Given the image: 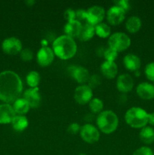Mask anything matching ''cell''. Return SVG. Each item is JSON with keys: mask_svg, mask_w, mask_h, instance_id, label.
Listing matches in <instances>:
<instances>
[{"mask_svg": "<svg viewBox=\"0 0 154 155\" xmlns=\"http://www.w3.org/2000/svg\"><path fill=\"white\" fill-rule=\"evenodd\" d=\"M23 83L17 73L5 71L0 73V100L6 104L14 103L20 98Z\"/></svg>", "mask_w": 154, "mask_h": 155, "instance_id": "cell-1", "label": "cell"}, {"mask_svg": "<svg viewBox=\"0 0 154 155\" xmlns=\"http://www.w3.org/2000/svg\"><path fill=\"white\" fill-rule=\"evenodd\" d=\"M148 124L151 126H154V112L148 114Z\"/></svg>", "mask_w": 154, "mask_h": 155, "instance_id": "cell-37", "label": "cell"}, {"mask_svg": "<svg viewBox=\"0 0 154 155\" xmlns=\"http://www.w3.org/2000/svg\"><path fill=\"white\" fill-rule=\"evenodd\" d=\"M80 136L84 142L89 144H94L100 139V133L98 129L91 124H86L81 127Z\"/></svg>", "mask_w": 154, "mask_h": 155, "instance_id": "cell-6", "label": "cell"}, {"mask_svg": "<svg viewBox=\"0 0 154 155\" xmlns=\"http://www.w3.org/2000/svg\"><path fill=\"white\" fill-rule=\"evenodd\" d=\"M68 73L77 83L83 85L88 82L91 77L88 69L82 66H69Z\"/></svg>", "mask_w": 154, "mask_h": 155, "instance_id": "cell-10", "label": "cell"}, {"mask_svg": "<svg viewBox=\"0 0 154 155\" xmlns=\"http://www.w3.org/2000/svg\"><path fill=\"white\" fill-rule=\"evenodd\" d=\"M111 33V29L108 24L105 23H101L95 26V34L98 35L101 38L110 37Z\"/></svg>", "mask_w": 154, "mask_h": 155, "instance_id": "cell-26", "label": "cell"}, {"mask_svg": "<svg viewBox=\"0 0 154 155\" xmlns=\"http://www.w3.org/2000/svg\"><path fill=\"white\" fill-rule=\"evenodd\" d=\"M24 98L32 108H38L42 102V96L39 88H30L24 93Z\"/></svg>", "mask_w": 154, "mask_h": 155, "instance_id": "cell-13", "label": "cell"}, {"mask_svg": "<svg viewBox=\"0 0 154 155\" xmlns=\"http://www.w3.org/2000/svg\"><path fill=\"white\" fill-rule=\"evenodd\" d=\"M144 74L148 80L154 82V62H150L146 65Z\"/></svg>", "mask_w": 154, "mask_h": 155, "instance_id": "cell-30", "label": "cell"}, {"mask_svg": "<svg viewBox=\"0 0 154 155\" xmlns=\"http://www.w3.org/2000/svg\"><path fill=\"white\" fill-rule=\"evenodd\" d=\"M101 72L104 77L109 80L115 78L118 73L117 64L114 61H105L101 65Z\"/></svg>", "mask_w": 154, "mask_h": 155, "instance_id": "cell-17", "label": "cell"}, {"mask_svg": "<svg viewBox=\"0 0 154 155\" xmlns=\"http://www.w3.org/2000/svg\"><path fill=\"white\" fill-rule=\"evenodd\" d=\"M54 53L52 48L48 46H42L38 51L36 60L41 67H48L52 64L54 59Z\"/></svg>", "mask_w": 154, "mask_h": 155, "instance_id": "cell-11", "label": "cell"}, {"mask_svg": "<svg viewBox=\"0 0 154 155\" xmlns=\"http://www.w3.org/2000/svg\"><path fill=\"white\" fill-rule=\"evenodd\" d=\"M98 129L104 134H111L119 126V118L116 113L112 110H103L97 117Z\"/></svg>", "mask_w": 154, "mask_h": 155, "instance_id": "cell-3", "label": "cell"}, {"mask_svg": "<svg viewBox=\"0 0 154 155\" xmlns=\"http://www.w3.org/2000/svg\"><path fill=\"white\" fill-rule=\"evenodd\" d=\"M86 12H87L86 23H88L95 27L102 23V21L105 17V10L104 8L99 5L91 6L88 10H86Z\"/></svg>", "mask_w": 154, "mask_h": 155, "instance_id": "cell-9", "label": "cell"}, {"mask_svg": "<svg viewBox=\"0 0 154 155\" xmlns=\"http://www.w3.org/2000/svg\"><path fill=\"white\" fill-rule=\"evenodd\" d=\"M132 155H154L153 151L147 146H143L137 148L134 151Z\"/></svg>", "mask_w": 154, "mask_h": 155, "instance_id": "cell-32", "label": "cell"}, {"mask_svg": "<svg viewBox=\"0 0 154 155\" xmlns=\"http://www.w3.org/2000/svg\"><path fill=\"white\" fill-rule=\"evenodd\" d=\"M22 42L16 37H8L4 39L2 43V48L5 54L8 55H15L21 53L23 49Z\"/></svg>", "mask_w": 154, "mask_h": 155, "instance_id": "cell-7", "label": "cell"}, {"mask_svg": "<svg viewBox=\"0 0 154 155\" xmlns=\"http://www.w3.org/2000/svg\"><path fill=\"white\" fill-rule=\"evenodd\" d=\"M125 18V12L118 6H112L107 12V22L113 26H116L123 22Z\"/></svg>", "mask_w": 154, "mask_h": 155, "instance_id": "cell-12", "label": "cell"}, {"mask_svg": "<svg viewBox=\"0 0 154 155\" xmlns=\"http://www.w3.org/2000/svg\"><path fill=\"white\" fill-rule=\"evenodd\" d=\"M20 57L24 61H30L33 58V52L30 48H24L20 53Z\"/></svg>", "mask_w": 154, "mask_h": 155, "instance_id": "cell-31", "label": "cell"}, {"mask_svg": "<svg viewBox=\"0 0 154 155\" xmlns=\"http://www.w3.org/2000/svg\"><path fill=\"white\" fill-rule=\"evenodd\" d=\"M139 137L143 144L151 145L154 142V129L147 126L143 127L140 130Z\"/></svg>", "mask_w": 154, "mask_h": 155, "instance_id": "cell-22", "label": "cell"}, {"mask_svg": "<svg viewBox=\"0 0 154 155\" xmlns=\"http://www.w3.org/2000/svg\"><path fill=\"white\" fill-rule=\"evenodd\" d=\"M153 86H154V85H153Z\"/></svg>", "mask_w": 154, "mask_h": 155, "instance_id": "cell-42", "label": "cell"}, {"mask_svg": "<svg viewBox=\"0 0 154 155\" xmlns=\"http://www.w3.org/2000/svg\"><path fill=\"white\" fill-rule=\"evenodd\" d=\"M136 92L142 99L151 100L154 98V86L146 82L140 83L137 86Z\"/></svg>", "mask_w": 154, "mask_h": 155, "instance_id": "cell-16", "label": "cell"}, {"mask_svg": "<svg viewBox=\"0 0 154 155\" xmlns=\"http://www.w3.org/2000/svg\"><path fill=\"white\" fill-rule=\"evenodd\" d=\"M134 87V80L131 75L123 74L119 75L116 80V88L122 93H128L131 92Z\"/></svg>", "mask_w": 154, "mask_h": 155, "instance_id": "cell-14", "label": "cell"}, {"mask_svg": "<svg viewBox=\"0 0 154 155\" xmlns=\"http://www.w3.org/2000/svg\"><path fill=\"white\" fill-rule=\"evenodd\" d=\"M95 34V27L91 24L86 23L82 26L79 34L77 36L79 39L82 42H87L91 39Z\"/></svg>", "mask_w": 154, "mask_h": 155, "instance_id": "cell-20", "label": "cell"}, {"mask_svg": "<svg viewBox=\"0 0 154 155\" xmlns=\"http://www.w3.org/2000/svg\"><path fill=\"white\" fill-rule=\"evenodd\" d=\"M85 120L87 122H91V121H92L94 120V116L92 114H87L85 116Z\"/></svg>", "mask_w": 154, "mask_h": 155, "instance_id": "cell-38", "label": "cell"}, {"mask_svg": "<svg viewBox=\"0 0 154 155\" xmlns=\"http://www.w3.org/2000/svg\"><path fill=\"white\" fill-rule=\"evenodd\" d=\"M52 50L54 54L62 60H68L73 57L77 51V45L73 38L66 35L58 36L54 40Z\"/></svg>", "mask_w": 154, "mask_h": 155, "instance_id": "cell-2", "label": "cell"}, {"mask_svg": "<svg viewBox=\"0 0 154 155\" xmlns=\"http://www.w3.org/2000/svg\"><path fill=\"white\" fill-rule=\"evenodd\" d=\"M125 120L132 128L142 129L148 124V113L141 107H132L125 113Z\"/></svg>", "mask_w": 154, "mask_h": 155, "instance_id": "cell-4", "label": "cell"}, {"mask_svg": "<svg viewBox=\"0 0 154 155\" xmlns=\"http://www.w3.org/2000/svg\"><path fill=\"white\" fill-rule=\"evenodd\" d=\"M74 98L78 104L84 105L90 102L93 98V91L88 85H80L75 88Z\"/></svg>", "mask_w": 154, "mask_h": 155, "instance_id": "cell-8", "label": "cell"}, {"mask_svg": "<svg viewBox=\"0 0 154 155\" xmlns=\"http://www.w3.org/2000/svg\"><path fill=\"white\" fill-rule=\"evenodd\" d=\"M16 114L12 105L6 103L0 104V124H11Z\"/></svg>", "mask_w": 154, "mask_h": 155, "instance_id": "cell-15", "label": "cell"}, {"mask_svg": "<svg viewBox=\"0 0 154 155\" xmlns=\"http://www.w3.org/2000/svg\"><path fill=\"white\" fill-rule=\"evenodd\" d=\"M27 83L30 88H37L40 83L41 77L37 71H32L28 73L26 77Z\"/></svg>", "mask_w": 154, "mask_h": 155, "instance_id": "cell-25", "label": "cell"}, {"mask_svg": "<svg viewBox=\"0 0 154 155\" xmlns=\"http://www.w3.org/2000/svg\"><path fill=\"white\" fill-rule=\"evenodd\" d=\"M88 107L92 114H99L101 112L103 111L104 108V103L102 100L98 98H94L91 100L90 102L88 103Z\"/></svg>", "mask_w": 154, "mask_h": 155, "instance_id": "cell-27", "label": "cell"}, {"mask_svg": "<svg viewBox=\"0 0 154 155\" xmlns=\"http://www.w3.org/2000/svg\"><path fill=\"white\" fill-rule=\"evenodd\" d=\"M63 16H64V19L67 22L74 21V20H75V11H74L73 9L67 8L64 12Z\"/></svg>", "mask_w": 154, "mask_h": 155, "instance_id": "cell-36", "label": "cell"}, {"mask_svg": "<svg viewBox=\"0 0 154 155\" xmlns=\"http://www.w3.org/2000/svg\"><path fill=\"white\" fill-rule=\"evenodd\" d=\"M102 83V78L98 74H94V75L91 76L89 78L88 82V86L91 88V89H95V88L98 87Z\"/></svg>", "mask_w": 154, "mask_h": 155, "instance_id": "cell-28", "label": "cell"}, {"mask_svg": "<svg viewBox=\"0 0 154 155\" xmlns=\"http://www.w3.org/2000/svg\"><path fill=\"white\" fill-rule=\"evenodd\" d=\"M123 64L125 68L129 71H139L141 65V61L138 56L134 54H128L123 58Z\"/></svg>", "mask_w": 154, "mask_h": 155, "instance_id": "cell-18", "label": "cell"}, {"mask_svg": "<svg viewBox=\"0 0 154 155\" xmlns=\"http://www.w3.org/2000/svg\"><path fill=\"white\" fill-rule=\"evenodd\" d=\"M80 130H81V127L77 123H72L69 124V127H67L68 133L71 135H76L77 133H80Z\"/></svg>", "mask_w": 154, "mask_h": 155, "instance_id": "cell-35", "label": "cell"}, {"mask_svg": "<svg viewBox=\"0 0 154 155\" xmlns=\"http://www.w3.org/2000/svg\"><path fill=\"white\" fill-rule=\"evenodd\" d=\"M141 20L137 16L130 17L125 22V28L131 33H135L138 32L141 27Z\"/></svg>", "mask_w": 154, "mask_h": 155, "instance_id": "cell-24", "label": "cell"}, {"mask_svg": "<svg viewBox=\"0 0 154 155\" xmlns=\"http://www.w3.org/2000/svg\"><path fill=\"white\" fill-rule=\"evenodd\" d=\"M79 155H86V154H85V153H80V154H79Z\"/></svg>", "mask_w": 154, "mask_h": 155, "instance_id": "cell-40", "label": "cell"}, {"mask_svg": "<svg viewBox=\"0 0 154 155\" xmlns=\"http://www.w3.org/2000/svg\"><path fill=\"white\" fill-rule=\"evenodd\" d=\"M14 110L18 115H24L30 110V106L29 103L24 98H19L13 103Z\"/></svg>", "mask_w": 154, "mask_h": 155, "instance_id": "cell-23", "label": "cell"}, {"mask_svg": "<svg viewBox=\"0 0 154 155\" xmlns=\"http://www.w3.org/2000/svg\"><path fill=\"white\" fill-rule=\"evenodd\" d=\"M75 20L79 21H84L87 20V12L85 9H77L75 11Z\"/></svg>", "mask_w": 154, "mask_h": 155, "instance_id": "cell-34", "label": "cell"}, {"mask_svg": "<svg viewBox=\"0 0 154 155\" xmlns=\"http://www.w3.org/2000/svg\"><path fill=\"white\" fill-rule=\"evenodd\" d=\"M114 4L116 6H118L120 8L123 9L125 12H127L131 8L130 2L128 0H118V1L114 2Z\"/></svg>", "mask_w": 154, "mask_h": 155, "instance_id": "cell-33", "label": "cell"}, {"mask_svg": "<svg viewBox=\"0 0 154 155\" xmlns=\"http://www.w3.org/2000/svg\"><path fill=\"white\" fill-rule=\"evenodd\" d=\"M11 126L17 132H23L28 127L29 120L24 115H16L11 122Z\"/></svg>", "mask_w": 154, "mask_h": 155, "instance_id": "cell-21", "label": "cell"}, {"mask_svg": "<svg viewBox=\"0 0 154 155\" xmlns=\"http://www.w3.org/2000/svg\"><path fill=\"white\" fill-rule=\"evenodd\" d=\"M104 57L107 61H114L118 57V52L113 48L108 47L104 51Z\"/></svg>", "mask_w": 154, "mask_h": 155, "instance_id": "cell-29", "label": "cell"}, {"mask_svg": "<svg viewBox=\"0 0 154 155\" xmlns=\"http://www.w3.org/2000/svg\"><path fill=\"white\" fill-rule=\"evenodd\" d=\"M153 154H154V151H153Z\"/></svg>", "mask_w": 154, "mask_h": 155, "instance_id": "cell-41", "label": "cell"}, {"mask_svg": "<svg viewBox=\"0 0 154 155\" xmlns=\"http://www.w3.org/2000/svg\"><path fill=\"white\" fill-rule=\"evenodd\" d=\"M82 26V24L79 21H76V20L69 21V22H67L65 24L64 28H63L65 35L70 36V37L73 38V39L75 37H77L79 34Z\"/></svg>", "mask_w": 154, "mask_h": 155, "instance_id": "cell-19", "label": "cell"}, {"mask_svg": "<svg viewBox=\"0 0 154 155\" xmlns=\"http://www.w3.org/2000/svg\"><path fill=\"white\" fill-rule=\"evenodd\" d=\"M109 47L117 52H121L126 50L131 45V39L127 34L121 32H117L110 35L108 39Z\"/></svg>", "mask_w": 154, "mask_h": 155, "instance_id": "cell-5", "label": "cell"}, {"mask_svg": "<svg viewBox=\"0 0 154 155\" xmlns=\"http://www.w3.org/2000/svg\"><path fill=\"white\" fill-rule=\"evenodd\" d=\"M27 2V4H28L30 6L32 4H33V3H35V2H34V1H27V2Z\"/></svg>", "mask_w": 154, "mask_h": 155, "instance_id": "cell-39", "label": "cell"}]
</instances>
